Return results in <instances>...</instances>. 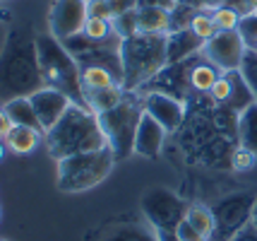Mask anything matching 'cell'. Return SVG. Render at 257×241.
I'll list each match as a JSON object with an SVG mask.
<instances>
[{"label": "cell", "instance_id": "cell-1", "mask_svg": "<svg viewBox=\"0 0 257 241\" xmlns=\"http://www.w3.org/2000/svg\"><path fill=\"white\" fill-rule=\"evenodd\" d=\"M44 85L36 56V36L27 27H12L0 48V99L32 97Z\"/></svg>", "mask_w": 257, "mask_h": 241}, {"label": "cell", "instance_id": "cell-2", "mask_svg": "<svg viewBox=\"0 0 257 241\" xmlns=\"http://www.w3.org/2000/svg\"><path fill=\"white\" fill-rule=\"evenodd\" d=\"M44 142L53 159L108 147L99 126V116L91 114L82 104H70L65 116L44 135Z\"/></svg>", "mask_w": 257, "mask_h": 241}, {"label": "cell", "instance_id": "cell-3", "mask_svg": "<svg viewBox=\"0 0 257 241\" xmlns=\"http://www.w3.org/2000/svg\"><path fill=\"white\" fill-rule=\"evenodd\" d=\"M123 90L140 92L168 65L166 34H135L120 41Z\"/></svg>", "mask_w": 257, "mask_h": 241}, {"label": "cell", "instance_id": "cell-4", "mask_svg": "<svg viewBox=\"0 0 257 241\" xmlns=\"http://www.w3.org/2000/svg\"><path fill=\"white\" fill-rule=\"evenodd\" d=\"M36 56H39V68H41L46 87H53L58 92L67 94L75 104L84 106L82 68L72 58V53L63 46V41H58L51 32L36 34Z\"/></svg>", "mask_w": 257, "mask_h": 241}, {"label": "cell", "instance_id": "cell-5", "mask_svg": "<svg viewBox=\"0 0 257 241\" xmlns=\"http://www.w3.org/2000/svg\"><path fill=\"white\" fill-rule=\"evenodd\" d=\"M113 164H115V157L108 147L58 159V191L84 193L108 179V174L113 172Z\"/></svg>", "mask_w": 257, "mask_h": 241}, {"label": "cell", "instance_id": "cell-6", "mask_svg": "<svg viewBox=\"0 0 257 241\" xmlns=\"http://www.w3.org/2000/svg\"><path fill=\"white\" fill-rule=\"evenodd\" d=\"M142 114H145L142 97L137 92H127L118 106H113L111 111L99 116V126L115 162L127 159L135 154V135H137Z\"/></svg>", "mask_w": 257, "mask_h": 241}, {"label": "cell", "instance_id": "cell-7", "mask_svg": "<svg viewBox=\"0 0 257 241\" xmlns=\"http://www.w3.org/2000/svg\"><path fill=\"white\" fill-rule=\"evenodd\" d=\"M142 212H145L147 224L157 231L161 241H178L176 239V229L185 219L188 205L183 203V198L168 191L164 186H154L142 195Z\"/></svg>", "mask_w": 257, "mask_h": 241}, {"label": "cell", "instance_id": "cell-8", "mask_svg": "<svg viewBox=\"0 0 257 241\" xmlns=\"http://www.w3.org/2000/svg\"><path fill=\"white\" fill-rule=\"evenodd\" d=\"M257 193L252 191H238V193L224 195L212 205L214 212V229L212 241H231L240 229L252 224V205H255Z\"/></svg>", "mask_w": 257, "mask_h": 241}, {"label": "cell", "instance_id": "cell-9", "mask_svg": "<svg viewBox=\"0 0 257 241\" xmlns=\"http://www.w3.org/2000/svg\"><path fill=\"white\" fill-rule=\"evenodd\" d=\"M247 53V46L238 29L231 32H216L204 46H202V56L212 63L214 68L221 72H235L243 65V58Z\"/></svg>", "mask_w": 257, "mask_h": 241}, {"label": "cell", "instance_id": "cell-10", "mask_svg": "<svg viewBox=\"0 0 257 241\" xmlns=\"http://www.w3.org/2000/svg\"><path fill=\"white\" fill-rule=\"evenodd\" d=\"M87 20V0H53L48 10V32L58 41H65L82 34Z\"/></svg>", "mask_w": 257, "mask_h": 241}, {"label": "cell", "instance_id": "cell-11", "mask_svg": "<svg viewBox=\"0 0 257 241\" xmlns=\"http://www.w3.org/2000/svg\"><path fill=\"white\" fill-rule=\"evenodd\" d=\"M140 97H142L145 111L166 128V133H176V130L183 128L185 118H188L185 102H180L176 97H168V94H161V92H147V94H140Z\"/></svg>", "mask_w": 257, "mask_h": 241}, {"label": "cell", "instance_id": "cell-12", "mask_svg": "<svg viewBox=\"0 0 257 241\" xmlns=\"http://www.w3.org/2000/svg\"><path fill=\"white\" fill-rule=\"evenodd\" d=\"M29 99H32L34 111L39 116V123L44 128V135L65 116V111L70 109V104H75L67 94L58 92L53 87H41V90L34 92Z\"/></svg>", "mask_w": 257, "mask_h": 241}, {"label": "cell", "instance_id": "cell-13", "mask_svg": "<svg viewBox=\"0 0 257 241\" xmlns=\"http://www.w3.org/2000/svg\"><path fill=\"white\" fill-rule=\"evenodd\" d=\"M166 135V128L145 111L140 118V126H137V135H135V154H140L145 159H157L164 149Z\"/></svg>", "mask_w": 257, "mask_h": 241}, {"label": "cell", "instance_id": "cell-14", "mask_svg": "<svg viewBox=\"0 0 257 241\" xmlns=\"http://www.w3.org/2000/svg\"><path fill=\"white\" fill-rule=\"evenodd\" d=\"M204 41H200L197 36L192 34L190 29H176L166 34V53H168V65L188 60V58L202 53Z\"/></svg>", "mask_w": 257, "mask_h": 241}, {"label": "cell", "instance_id": "cell-15", "mask_svg": "<svg viewBox=\"0 0 257 241\" xmlns=\"http://www.w3.org/2000/svg\"><path fill=\"white\" fill-rule=\"evenodd\" d=\"M125 90L123 85H113V87H103V90H84L82 97H84V106L89 109L91 114H106V111H111L113 106H118V104L125 99Z\"/></svg>", "mask_w": 257, "mask_h": 241}, {"label": "cell", "instance_id": "cell-16", "mask_svg": "<svg viewBox=\"0 0 257 241\" xmlns=\"http://www.w3.org/2000/svg\"><path fill=\"white\" fill-rule=\"evenodd\" d=\"M219 75H221V70L214 68L212 63L202 56V53H197L195 60H192V68H190V87H192V92L209 94L212 92V87H214V82L219 80Z\"/></svg>", "mask_w": 257, "mask_h": 241}, {"label": "cell", "instance_id": "cell-17", "mask_svg": "<svg viewBox=\"0 0 257 241\" xmlns=\"http://www.w3.org/2000/svg\"><path fill=\"white\" fill-rule=\"evenodd\" d=\"M5 145L15 154H29L39 147V142L44 140V133L29 126H12V130L5 135Z\"/></svg>", "mask_w": 257, "mask_h": 241}, {"label": "cell", "instance_id": "cell-18", "mask_svg": "<svg viewBox=\"0 0 257 241\" xmlns=\"http://www.w3.org/2000/svg\"><path fill=\"white\" fill-rule=\"evenodd\" d=\"M137 29L140 34H168L171 12L161 8H137Z\"/></svg>", "mask_w": 257, "mask_h": 241}, {"label": "cell", "instance_id": "cell-19", "mask_svg": "<svg viewBox=\"0 0 257 241\" xmlns=\"http://www.w3.org/2000/svg\"><path fill=\"white\" fill-rule=\"evenodd\" d=\"M3 109L8 111L12 126H29V128H36V130L44 133V128H41V123H39V116H36V111H34V104H32L29 97L10 99V102H5Z\"/></svg>", "mask_w": 257, "mask_h": 241}, {"label": "cell", "instance_id": "cell-20", "mask_svg": "<svg viewBox=\"0 0 257 241\" xmlns=\"http://www.w3.org/2000/svg\"><path fill=\"white\" fill-rule=\"evenodd\" d=\"M238 145L252 149L257 154V102L238 114Z\"/></svg>", "mask_w": 257, "mask_h": 241}, {"label": "cell", "instance_id": "cell-21", "mask_svg": "<svg viewBox=\"0 0 257 241\" xmlns=\"http://www.w3.org/2000/svg\"><path fill=\"white\" fill-rule=\"evenodd\" d=\"M113 85H123V77L103 65H84L82 68V92L84 90H103Z\"/></svg>", "mask_w": 257, "mask_h": 241}, {"label": "cell", "instance_id": "cell-22", "mask_svg": "<svg viewBox=\"0 0 257 241\" xmlns=\"http://www.w3.org/2000/svg\"><path fill=\"white\" fill-rule=\"evenodd\" d=\"M185 219L192 224V229L200 234L204 241H212L214 229H216V222H214V212L212 207L204 205H190L185 212Z\"/></svg>", "mask_w": 257, "mask_h": 241}, {"label": "cell", "instance_id": "cell-23", "mask_svg": "<svg viewBox=\"0 0 257 241\" xmlns=\"http://www.w3.org/2000/svg\"><path fill=\"white\" fill-rule=\"evenodd\" d=\"M103 241H161L149 224H120L106 234Z\"/></svg>", "mask_w": 257, "mask_h": 241}, {"label": "cell", "instance_id": "cell-24", "mask_svg": "<svg viewBox=\"0 0 257 241\" xmlns=\"http://www.w3.org/2000/svg\"><path fill=\"white\" fill-rule=\"evenodd\" d=\"M209 15H212V20H214V24H216V29H219V32H231V29H238V24H240V20H243V15L235 10V8H231V5L214 8Z\"/></svg>", "mask_w": 257, "mask_h": 241}, {"label": "cell", "instance_id": "cell-25", "mask_svg": "<svg viewBox=\"0 0 257 241\" xmlns=\"http://www.w3.org/2000/svg\"><path fill=\"white\" fill-rule=\"evenodd\" d=\"M233 87H235V72H221V75H219V80L214 82L212 92H209L212 102L228 106L231 97H233Z\"/></svg>", "mask_w": 257, "mask_h": 241}, {"label": "cell", "instance_id": "cell-26", "mask_svg": "<svg viewBox=\"0 0 257 241\" xmlns=\"http://www.w3.org/2000/svg\"><path fill=\"white\" fill-rule=\"evenodd\" d=\"M190 32L197 36L200 41L207 44L212 36H216L219 29H216V24H214V20H212V15H209V12H197V15L192 17V22H190Z\"/></svg>", "mask_w": 257, "mask_h": 241}, {"label": "cell", "instance_id": "cell-27", "mask_svg": "<svg viewBox=\"0 0 257 241\" xmlns=\"http://www.w3.org/2000/svg\"><path fill=\"white\" fill-rule=\"evenodd\" d=\"M82 34L94 39V41H108L113 36H118L113 29V22H108V20H87Z\"/></svg>", "mask_w": 257, "mask_h": 241}, {"label": "cell", "instance_id": "cell-28", "mask_svg": "<svg viewBox=\"0 0 257 241\" xmlns=\"http://www.w3.org/2000/svg\"><path fill=\"white\" fill-rule=\"evenodd\" d=\"M257 162V154L252 152V149L243 147V145H235L233 152H231V159H228V164H231V169L233 172H247V169H252Z\"/></svg>", "mask_w": 257, "mask_h": 241}, {"label": "cell", "instance_id": "cell-29", "mask_svg": "<svg viewBox=\"0 0 257 241\" xmlns=\"http://www.w3.org/2000/svg\"><path fill=\"white\" fill-rule=\"evenodd\" d=\"M113 29H115V34L120 36V41L127 39V36L140 34V29H137V10L113 17Z\"/></svg>", "mask_w": 257, "mask_h": 241}, {"label": "cell", "instance_id": "cell-30", "mask_svg": "<svg viewBox=\"0 0 257 241\" xmlns=\"http://www.w3.org/2000/svg\"><path fill=\"white\" fill-rule=\"evenodd\" d=\"M240 75L247 82V87H250V92H252V97L257 102V51H247L245 53L243 65H240Z\"/></svg>", "mask_w": 257, "mask_h": 241}, {"label": "cell", "instance_id": "cell-31", "mask_svg": "<svg viewBox=\"0 0 257 241\" xmlns=\"http://www.w3.org/2000/svg\"><path fill=\"white\" fill-rule=\"evenodd\" d=\"M238 32H240V36H243L247 51H252V48H255V44H257V12L245 15V17L240 20V24H238Z\"/></svg>", "mask_w": 257, "mask_h": 241}, {"label": "cell", "instance_id": "cell-32", "mask_svg": "<svg viewBox=\"0 0 257 241\" xmlns=\"http://www.w3.org/2000/svg\"><path fill=\"white\" fill-rule=\"evenodd\" d=\"M87 17L89 20H108L113 22V10L108 0H87Z\"/></svg>", "mask_w": 257, "mask_h": 241}, {"label": "cell", "instance_id": "cell-33", "mask_svg": "<svg viewBox=\"0 0 257 241\" xmlns=\"http://www.w3.org/2000/svg\"><path fill=\"white\" fill-rule=\"evenodd\" d=\"M176 239L178 241H204L197 231L192 229V224L188 222V219H183V222L178 224V229H176Z\"/></svg>", "mask_w": 257, "mask_h": 241}, {"label": "cell", "instance_id": "cell-34", "mask_svg": "<svg viewBox=\"0 0 257 241\" xmlns=\"http://www.w3.org/2000/svg\"><path fill=\"white\" fill-rule=\"evenodd\" d=\"M108 5H111V10H113V17H118V15L137 10L140 8V0H108Z\"/></svg>", "mask_w": 257, "mask_h": 241}, {"label": "cell", "instance_id": "cell-35", "mask_svg": "<svg viewBox=\"0 0 257 241\" xmlns=\"http://www.w3.org/2000/svg\"><path fill=\"white\" fill-rule=\"evenodd\" d=\"M178 5V0H140V8H161V10L168 12H173Z\"/></svg>", "mask_w": 257, "mask_h": 241}, {"label": "cell", "instance_id": "cell-36", "mask_svg": "<svg viewBox=\"0 0 257 241\" xmlns=\"http://www.w3.org/2000/svg\"><path fill=\"white\" fill-rule=\"evenodd\" d=\"M231 241H257V227L255 224H247L245 229H240Z\"/></svg>", "mask_w": 257, "mask_h": 241}, {"label": "cell", "instance_id": "cell-37", "mask_svg": "<svg viewBox=\"0 0 257 241\" xmlns=\"http://www.w3.org/2000/svg\"><path fill=\"white\" fill-rule=\"evenodd\" d=\"M10 130H12L10 116H8V111H5V109H0V138H5Z\"/></svg>", "mask_w": 257, "mask_h": 241}, {"label": "cell", "instance_id": "cell-38", "mask_svg": "<svg viewBox=\"0 0 257 241\" xmlns=\"http://www.w3.org/2000/svg\"><path fill=\"white\" fill-rule=\"evenodd\" d=\"M5 36H8V29H5V24H3V10H0V48H3Z\"/></svg>", "mask_w": 257, "mask_h": 241}, {"label": "cell", "instance_id": "cell-39", "mask_svg": "<svg viewBox=\"0 0 257 241\" xmlns=\"http://www.w3.org/2000/svg\"><path fill=\"white\" fill-rule=\"evenodd\" d=\"M5 149H8V145H5V140L0 138V159L5 157Z\"/></svg>", "mask_w": 257, "mask_h": 241}, {"label": "cell", "instance_id": "cell-40", "mask_svg": "<svg viewBox=\"0 0 257 241\" xmlns=\"http://www.w3.org/2000/svg\"><path fill=\"white\" fill-rule=\"evenodd\" d=\"M252 224L257 227V198H255V205H252Z\"/></svg>", "mask_w": 257, "mask_h": 241}, {"label": "cell", "instance_id": "cell-41", "mask_svg": "<svg viewBox=\"0 0 257 241\" xmlns=\"http://www.w3.org/2000/svg\"><path fill=\"white\" fill-rule=\"evenodd\" d=\"M252 51H257V44H255V48H252Z\"/></svg>", "mask_w": 257, "mask_h": 241}, {"label": "cell", "instance_id": "cell-42", "mask_svg": "<svg viewBox=\"0 0 257 241\" xmlns=\"http://www.w3.org/2000/svg\"><path fill=\"white\" fill-rule=\"evenodd\" d=\"M0 3H5V0H0Z\"/></svg>", "mask_w": 257, "mask_h": 241}, {"label": "cell", "instance_id": "cell-43", "mask_svg": "<svg viewBox=\"0 0 257 241\" xmlns=\"http://www.w3.org/2000/svg\"><path fill=\"white\" fill-rule=\"evenodd\" d=\"M0 241H3V239H0Z\"/></svg>", "mask_w": 257, "mask_h": 241}]
</instances>
